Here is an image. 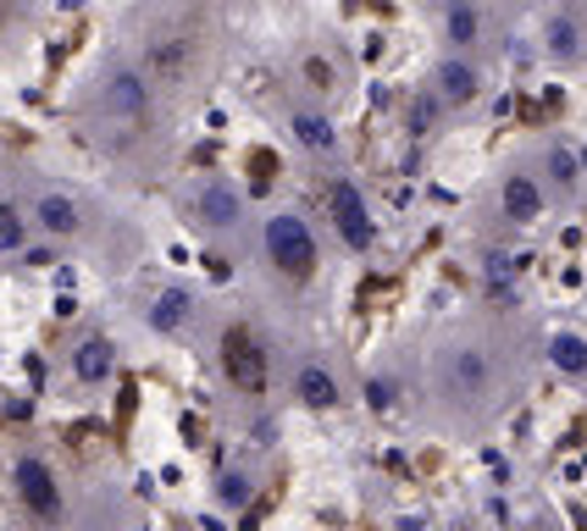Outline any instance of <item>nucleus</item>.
<instances>
[{
	"label": "nucleus",
	"instance_id": "0eeeda50",
	"mask_svg": "<svg viewBox=\"0 0 587 531\" xmlns=\"http://www.w3.org/2000/svg\"><path fill=\"white\" fill-rule=\"evenodd\" d=\"M111 343L106 338H83L78 343V354H72V371H78V382H106L111 377Z\"/></svg>",
	"mask_w": 587,
	"mask_h": 531
},
{
	"label": "nucleus",
	"instance_id": "7ed1b4c3",
	"mask_svg": "<svg viewBox=\"0 0 587 531\" xmlns=\"http://www.w3.org/2000/svg\"><path fill=\"white\" fill-rule=\"evenodd\" d=\"M332 222H339V238L350 249H361V255L377 244V222H372V211H366L355 184H332Z\"/></svg>",
	"mask_w": 587,
	"mask_h": 531
},
{
	"label": "nucleus",
	"instance_id": "423d86ee",
	"mask_svg": "<svg viewBox=\"0 0 587 531\" xmlns=\"http://www.w3.org/2000/svg\"><path fill=\"white\" fill-rule=\"evenodd\" d=\"M471 95H477V67L460 61V56H449V61L438 67V101H444V106H466Z\"/></svg>",
	"mask_w": 587,
	"mask_h": 531
},
{
	"label": "nucleus",
	"instance_id": "412c9836",
	"mask_svg": "<svg viewBox=\"0 0 587 531\" xmlns=\"http://www.w3.org/2000/svg\"><path fill=\"white\" fill-rule=\"evenodd\" d=\"M433 117H438V101H427V95H422V101L410 106V122H415V128H427Z\"/></svg>",
	"mask_w": 587,
	"mask_h": 531
},
{
	"label": "nucleus",
	"instance_id": "f03ea898",
	"mask_svg": "<svg viewBox=\"0 0 587 531\" xmlns=\"http://www.w3.org/2000/svg\"><path fill=\"white\" fill-rule=\"evenodd\" d=\"M222 366H227V377H233L238 393H261L267 388V354H261V343L249 338L244 327H233L222 338Z\"/></svg>",
	"mask_w": 587,
	"mask_h": 531
},
{
	"label": "nucleus",
	"instance_id": "9b49d317",
	"mask_svg": "<svg viewBox=\"0 0 587 531\" xmlns=\"http://www.w3.org/2000/svg\"><path fill=\"white\" fill-rule=\"evenodd\" d=\"M549 361H554L560 371L582 377V371H587V338H576V332H554V338H549Z\"/></svg>",
	"mask_w": 587,
	"mask_h": 531
},
{
	"label": "nucleus",
	"instance_id": "aec40b11",
	"mask_svg": "<svg viewBox=\"0 0 587 531\" xmlns=\"http://www.w3.org/2000/svg\"><path fill=\"white\" fill-rule=\"evenodd\" d=\"M549 172L560 177V184H571V177H576V155H571V150H554V155H549Z\"/></svg>",
	"mask_w": 587,
	"mask_h": 531
},
{
	"label": "nucleus",
	"instance_id": "1a4fd4ad",
	"mask_svg": "<svg viewBox=\"0 0 587 531\" xmlns=\"http://www.w3.org/2000/svg\"><path fill=\"white\" fill-rule=\"evenodd\" d=\"M294 393H300L305 410H332V404H339V382H332L321 366H305V371L294 377Z\"/></svg>",
	"mask_w": 587,
	"mask_h": 531
},
{
	"label": "nucleus",
	"instance_id": "dca6fc26",
	"mask_svg": "<svg viewBox=\"0 0 587 531\" xmlns=\"http://www.w3.org/2000/svg\"><path fill=\"white\" fill-rule=\"evenodd\" d=\"M216 498H222L227 509H238V504H249V476H238V471H227V476L216 482Z\"/></svg>",
	"mask_w": 587,
	"mask_h": 531
},
{
	"label": "nucleus",
	"instance_id": "f257e3e1",
	"mask_svg": "<svg viewBox=\"0 0 587 531\" xmlns=\"http://www.w3.org/2000/svg\"><path fill=\"white\" fill-rule=\"evenodd\" d=\"M267 255H272V266H278L283 278L305 283V278L316 272V233H310L294 211H283V216L267 222Z\"/></svg>",
	"mask_w": 587,
	"mask_h": 531
},
{
	"label": "nucleus",
	"instance_id": "4468645a",
	"mask_svg": "<svg viewBox=\"0 0 587 531\" xmlns=\"http://www.w3.org/2000/svg\"><path fill=\"white\" fill-rule=\"evenodd\" d=\"M111 106H117V111H139V106H144V83H139L133 72H117V78H111Z\"/></svg>",
	"mask_w": 587,
	"mask_h": 531
},
{
	"label": "nucleus",
	"instance_id": "9d476101",
	"mask_svg": "<svg viewBox=\"0 0 587 531\" xmlns=\"http://www.w3.org/2000/svg\"><path fill=\"white\" fill-rule=\"evenodd\" d=\"M34 222H39L45 233L67 238V233H78V205H72L67 194H45V200L34 205Z\"/></svg>",
	"mask_w": 587,
	"mask_h": 531
},
{
	"label": "nucleus",
	"instance_id": "6ab92c4d",
	"mask_svg": "<svg viewBox=\"0 0 587 531\" xmlns=\"http://www.w3.org/2000/svg\"><path fill=\"white\" fill-rule=\"evenodd\" d=\"M394 393H399V388H394L388 377H383V382H377V377L366 382V404H372V410H388V404H394Z\"/></svg>",
	"mask_w": 587,
	"mask_h": 531
},
{
	"label": "nucleus",
	"instance_id": "20e7f679",
	"mask_svg": "<svg viewBox=\"0 0 587 531\" xmlns=\"http://www.w3.org/2000/svg\"><path fill=\"white\" fill-rule=\"evenodd\" d=\"M17 498H23L28 515H39V520H56V515H61V487H56V476H50L39 460H17Z\"/></svg>",
	"mask_w": 587,
	"mask_h": 531
},
{
	"label": "nucleus",
	"instance_id": "39448f33",
	"mask_svg": "<svg viewBox=\"0 0 587 531\" xmlns=\"http://www.w3.org/2000/svg\"><path fill=\"white\" fill-rule=\"evenodd\" d=\"M498 205H505L510 222H538L543 216V189L532 177H505V189H498Z\"/></svg>",
	"mask_w": 587,
	"mask_h": 531
},
{
	"label": "nucleus",
	"instance_id": "f8f14e48",
	"mask_svg": "<svg viewBox=\"0 0 587 531\" xmlns=\"http://www.w3.org/2000/svg\"><path fill=\"white\" fill-rule=\"evenodd\" d=\"M200 216H206L211 227H233V222H238V194H233L227 184H211V189L200 194Z\"/></svg>",
	"mask_w": 587,
	"mask_h": 531
},
{
	"label": "nucleus",
	"instance_id": "4be33fe9",
	"mask_svg": "<svg viewBox=\"0 0 587 531\" xmlns=\"http://www.w3.org/2000/svg\"><path fill=\"white\" fill-rule=\"evenodd\" d=\"M549 39H554V50H560V56H571V50H576V28H571V23H554V34H549Z\"/></svg>",
	"mask_w": 587,
	"mask_h": 531
},
{
	"label": "nucleus",
	"instance_id": "a211bd4d",
	"mask_svg": "<svg viewBox=\"0 0 587 531\" xmlns=\"http://www.w3.org/2000/svg\"><path fill=\"white\" fill-rule=\"evenodd\" d=\"M455 377H460V388H477V382L488 377V366H482V354H460V366H455Z\"/></svg>",
	"mask_w": 587,
	"mask_h": 531
},
{
	"label": "nucleus",
	"instance_id": "2eb2a0df",
	"mask_svg": "<svg viewBox=\"0 0 587 531\" xmlns=\"http://www.w3.org/2000/svg\"><path fill=\"white\" fill-rule=\"evenodd\" d=\"M23 244H28V222L17 216V205H0V249L12 255V249H23Z\"/></svg>",
	"mask_w": 587,
	"mask_h": 531
},
{
	"label": "nucleus",
	"instance_id": "ddd939ff",
	"mask_svg": "<svg viewBox=\"0 0 587 531\" xmlns=\"http://www.w3.org/2000/svg\"><path fill=\"white\" fill-rule=\"evenodd\" d=\"M294 139H300L305 150H316V155H327L332 144H339V139H332V122L316 117V111H294Z\"/></svg>",
	"mask_w": 587,
	"mask_h": 531
},
{
	"label": "nucleus",
	"instance_id": "f3484780",
	"mask_svg": "<svg viewBox=\"0 0 587 531\" xmlns=\"http://www.w3.org/2000/svg\"><path fill=\"white\" fill-rule=\"evenodd\" d=\"M449 39H455V45H471V39H477V12H471V7H455V12H449Z\"/></svg>",
	"mask_w": 587,
	"mask_h": 531
},
{
	"label": "nucleus",
	"instance_id": "6e6552de",
	"mask_svg": "<svg viewBox=\"0 0 587 531\" xmlns=\"http://www.w3.org/2000/svg\"><path fill=\"white\" fill-rule=\"evenodd\" d=\"M189 288H161L155 299H150V327L155 332H178L184 321H189Z\"/></svg>",
	"mask_w": 587,
	"mask_h": 531
}]
</instances>
